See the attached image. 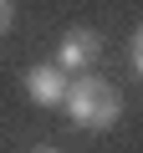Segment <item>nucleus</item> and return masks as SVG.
I'll use <instances>...</instances> for the list:
<instances>
[{
  "instance_id": "f257e3e1",
  "label": "nucleus",
  "mask_w": 143,
  "mask_h": 153,
  "mask_svg": "<svg viewBox=\"0 0 143 153\" xmlns=\"http://www.w3.org/2000/svg\"><path fill=\"white\" fill-rule=\"evenodd\" d=\"M61 107H66V117L77 123V128H87V133H102V128H112V123L123 117V92L107 82V76H92V71H82L77 82H66V97H61Z\"/></svg>"
},
{
  "instance_id": "f03ea898",
  "label": "nucleus",
  "mask_w": 143,
  "mask_h": 153,
  "mask_svg": "<svg viewBox=\"0 0 143 153\" xmlns=\"http://www.w3.org/2000/svg\"><path fill=\"white\" fill-rule=\"evenodd\" d=\"M97 51H102V36H97L92 26H72V31L61 36V46H56V71H61V76L87 71V66L97 61Z\"/></svg>"
},
{
  "instance_id": "7ed1b4c3",
  "label": "nucleus",
  "mask_w": 143,
  "mask_h": 153,
  "mask_svg": "<svg viewBox=\"0 0 143 153\" xmlns=\"http://www.w3.org/2000/svg\"><path fill=\"white\" fill-rule=\"evenodd\" d=\"M26 92H31L36 107H61V97H66V76L56 71V61H36V66L26 71Z\"/></svg>"
},
{
  "instance_id": "20e7f679",
  "label": "nucleus",
  "mask_w": 143,
  "mask_h": 153,
  "mask_svg": "<svg viewBox=\"0 0 143 153\" xmlns=\"http://www.w3.org/2000/svg\"><path fill=\"white\" fill-rule=\"evenodd\" d=\"M10 21H16V5H10V0H0V36L10 31Z\"/></svg>"
},
{
  "instance_id": "39448f33",
  "label": "nucleus",
  "mask_w": 143,
  "mask_h": 153,
  "mask_svg": "<svg viewBox=\"0 0 143 153\" xmlns=\"http://www.w3.org/2000/svg\"><path fill=\"white\" fill-rule=\"evenodd\" d=\"M31 153H56V148H31Z\"/></svg>"
}]
</instances>
